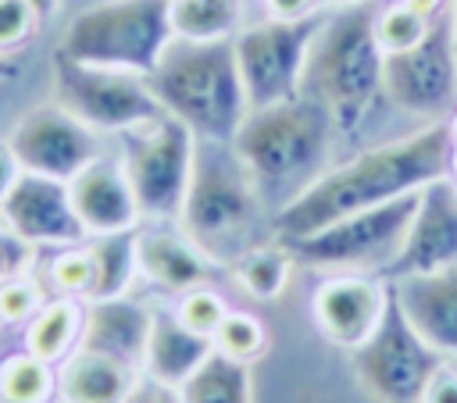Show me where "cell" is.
Segmentation results:
<instances>
[{"mask_svg": "<svg viewBox=\"0 0 457 403\" xmlns=\"http://www.w3.org/2000/svg\"><path fill=\"white\" fill-rule=\"evenodd\" d=\"M0 221L25 246H75L86 239V228L71 207L68 182L43 175H18L14 189L0 203Z\"/></svg>", "mask_w": 457, "mask_h": 403, "instance_id": "9a60e30c", "label": "cell"}, {"mask_svg": "<svg viewBox=\"0 0 457 403\" xmlns=\"http://www.w3.org/2000/svg\"><path fill=\"white\" fill-rule=\"evenodd\" d=\"M146 82L164 114L189 125L196 139L232 143L250 103L239 78L232 36L228 39H186L171 36Z\"/></svg>", "mask_w": 457, "mask_h": 403, "instance_id": "3957f363", "label": "cell"}, {"mask_svg": "<svg viewBox=\"0 0 457 403\" xmlns=\"http://www.w3.org/2000/svg\"><path fill=\"white\" fill-rule=\"evenodd\" d=\"M0 403H4V399H0Z\"/></svg>", "mask_w": 457, "mask_h": 403, "instance_id": "bcb514c9", "label": "cell"}, {"mask_svg": "<svg viewBox=\"0 0 457 403\" xmlns=\"http://www.w3.org/2000/svg\"><path fill=\"white\" fill-rule=\"evenodd\" d=\"M79 335H82V307L75 303V296H57L32 314L25 328V350L46 364H57L68 360L71 346H79Z\"/></svg>", "mask_w": 457, "mask_h": 403, "instance_id": "cb8c5ba5", "label": "cell"}, {"mask_svg": "<svg viewBox=\"0 0 457 403\" xmlns=\"http://www.w3.org/2000/svg\"><path fill=\"white\" fill-rule=\"evenodd\" d=\"M18 175H21V168H18L14 153H11L7 146H0V203H4V200H7V193L14 189Z\"/></svg>", "mask_w": 457, "mask_h": 403, "instance_id": "f35d334b", "label": "cell"}, {"mask_svg": "<svg viewBox=\"0 0 457 403\" xmlns=\"http://www.w3.org/2000/svg\"><path fill=\"white\" fill-rule=\"evenodd\" d=\"M418 193L346 214V218L325 225L321 232H314L300 243H289L286 250L293 253V260H300L307 267H325V271H343V275H364V271L386 275L407 239V225L414 218Z\"/></svg>", "mask_w": 457, "mask_h": 403, "instance_id": "52a82bcc", "label": "cell"}, {"mask_svg": "<svg viewBox=\"0 0 457 403\" xmlns=\"http://www.w3.org/2000/svg\"><path fill=\"white\" fill-rule=\"evenodd\" d=\"M21 239L0 221V282H7V278H18L14 271H18V260H21Z\"/></svg>", "mask_w": 457, "mask_h": 403, "instance_id": "8d00e7d4", "label": "cell"}, {"mask_svg": "<svg viewBox=\"0 0 457 403\" xmlns=\"http://www.w3.org/2000/svg\"><path fill=\"white\" fill-rule=\"evenodd\" d=\"M336 136L325 107L300 93L282 103L250 107L232 136V150L250 171L261 200L275 203L278 214L332 168L328 157Z\"/></svg>", "mask_w": 457, "mask_h": 403, "instance_id": "7a4b0ae2", "label": "cell"}, {"mask_svg": "<svg viewBox=\"0 0 457 403\" xmlns=\"http://www.w3.org/2000/svg\"><path fill=\"white\" fill-rule=\"evenodd\" d=\"M450 157H453L450 121H428L425 128H418L403 139L371 146V150L328 168L296 200H289L271 218L275 243L278 246L300 243L346 214L411 196V193L425 189L428 182L446 178Z\"/></svg>", "mask_w": 457, "mask_h": 403, "instance_id": "6da1fadb", "label": "cell"}, {"mask_svg": "<svg viewBox=\"0 0 457 403\" xmlns=\"http://www.w3.org/2000/svg\"><path fill=\"white\" fill-rule=\"evenodd\" d=\"M428 25H432V21H425L421 14H414L403 0L375 11V36H378V46H382L386 53L411 50L414 43H421V36L428 32Z\"/></svg>", "mask_w": 457, "mask_h": 403, "instance_id": "f546056e", "label": "cell"}, {"mask_svg": "<svg viewBox=\"0 0 457 403\" xmlns=\"http://www.w3.org/2000/svg\"><path fill=\"white\" fill-rule=\"evenodd\" d=\"M50 278L64 296H89V282H93V264L86 250L68 246L54 264H50Z\"/></svg>", "mask_w": 457, "mask_h": 403, "instance_id": "1f68e13d", "label": "cell"}, {"mask_svg": "<svg viewBox=\"0 0 457 403\" xmlns=\"http://www.w3.org/2000/svg\"><path fill=\"white\" fill-rule=\"evenodd\" d=\"M350 364L378 403H421L432 374L446 360L411 328L389 292L375 332L350 350Z\"/></svg>", "mask_w": 457, "mask_h": 403, "instance_id": "7c38bea8", "label": "cell"}, {"mask_svg": "<svg viewBox=\"0 0 457 403\" xmlns=\"http://www.w3.org/2000/svg\"><path fill=\"white\" fill-rule=\"evenodd\" d=\"M214 350L232 357V360H257L261 350H264V325L253 317V314H243V310H228L214 332Z\"/></svg>", "mask_w": 457, "mask_h": 403, "instance_id": "f1b7e54d", "label": "cell"}, {"mask_svg": "<svg viewBox=\"0 0 457 403\" xmlns=\"http://www.w3.org/2000/svg\"><path fill=\"white\" fill-rule=\"evenodd\" d=\"M71 207L82 221L86 235H111V232H132L139 225V203L136 193L121 171L118 160L96 157L89 168H82L71 182Z\"/></svg>", "mask_w": 457, "mask_h": 403, "instance_id": "ac0fdd59", "label": "cell"}, {"mask_svg": "<svg viewBox=\"0 0 457 403\" xmlns=\"http://www.w3.org/2000/svg\"><path fill=\"white\" fill-rule=\"evenodd\" d=\"M0 75H4V64H0Z\"/></svg>", "mask_w": 457, "mask_h": 403, "instance_id": "f6af8a7d", "label": "cell"}, {"mask_svg": "<svg viewBox=\"0 0 457 403\" xmlns=\"http://www.w3.org/2000/svg\"><path fill=\"white\" fill-rule=\"evenodd\" d=\"M328 4H336V7H353V4H371V0H328Z\"/></svg>", "mask_w": 457, "mask_h": 403, "instance_id": "b9f144b4", "label": "cell"}, {"mask_svg": "<svg viewBox=\"0 0 457 403\" xmlns=\"http://www.w3.org/2000/svg\"><path fill=\"white\" fill-rule=\"evenodd\" d=\"M314 4L318 0H264L268 18H307V14L318 11Z\"/></svg>", "mask_w": 457, "mask_h": 403, "instance_id": "74e56055", "label": "cell"}, {"mask_svg": "<svg viewBox=\"0 0 457 403\" xmlns=\"http://www.w3.org/2000/svg\"><path fill=\"white\" fill-rule=\"evenodd\" d=\"M382 96L403 114L446 121L457 103V18L453 0L432 18L421 43L382 61Z\"/></svg>", "mask_w": 457, "mask_h": 403, "instance_id": "8fae6325", "label": "cell"}, {"mask_svg": "<svg viewBox=\"0 0 457 403\" xmlns=\"http://www.w3.org/2000/svg\"><path fill=\"white\" fill-rule=\"evenodd\" d=\"M175 314H179V321H182L186 328H193L196 335L214 339V332H218V325H221V317H225L228 310H225V303H221V296H218L214 289L200 285V289L182 292Z\"/></svg>", "mask_w": 457, "mask_h": 403, "instance_id": "4dcf8cb0", "label": "cell"}, {"mask_svg": "<svg viewBox=\"0 0 457 403\" xmlns=\"http://www.w3.org/2000/svg\"><path fill=\"white\" fill-rule=\"evenodd\" d=\"M139 271L168 292H189L207 285L211 257L200 253L182 232L150 228L139 232Z\"/></svg>", "mask_w": 457, "mask_h": 403, "instance_id": "44dd1931", "label": "cell"}, {"mask_svg": "<svg viewBox=\"0 0 457 403\" xmlns=\"http://www.w3.org/2000/svg\"><path fill=\"white\" fill-rule=\"evenodd\" d=\"M196 160V136L171 114L125 132L121 146V171L136 193L139 214L154 221H179L186 189L193 178Z\"/></svg>", "mask_w": 457, "mask_h": 403, "instance_id": "ba28073f", "label": "cell"}, {"mask_svg": "<svg viewBox=\"0 0 457 403\" xmlns=\"http://www.w3.org/2000/svg\"><path fill=\"white\" fill-rule=\"evenodd\" d=\"M239 0H171V29L186 39L236 36Z\"/></svg>", "mask_w": 457, "mask_h": 403, "instance_id": "4316f807", "label": "cell"}, {"mask_svg": "<svg viewBox=\"0 0 457 403\" xmlns=\"http://www.w3.org/2000/svg\"><path fill=\"white\" fill-rule=\"evenodd\" d=\"M150 321L154 314L125 296H107V300H93L82 310V335H79V350H93L104 357H114L136 371H143V353H146V339H150Z\"/></svg>", "mask_w": 457, "mask_h": 403, "instance_id": "d6986e66", "label": "cell"}, {"mask_svg": "<svg viewBox=\"0 0 457 403\" xmlns=\"http://www.w3.org/2000/svg\"><path fill=\"white\" fill-rule=\"evenodd\" d=\"M57 392L54 364L25 353H11L0 360V399L4 403H50Z\"/></svg>", "mask_w": 457, "mask_h": 403, "instance_id": "484cf974", "label": "cell"}, {"mask_svg": "<svg viewBox=\"0 0 457 403\" xmlns=\"http://www.w3.org/2000/svg\"><path fill=\"white\" fill-rule=\"evenodd\" d=\"M450 132H453V143H457V114L450 118Z\"/></svg>", "mask_w": 457, "mask_h": 403, "instance_id": "7bdbcfd3", "label": "cell"}, {"mask_svg": "<svg viewBox=\"0 0 457 403\" xmlns=\"http://www.w3.org/2000/svg\"><path fill=\"white\" fill-rule=\"evenodd\" d=\"M403 4H407L414 14H421L425 21H432V18H439V14L446 11L450 0H403Z\"/></svg>", "mask_w": 457, "mask_h": 403, "instance_id": "ab89813d", "label": "cell"}, {"mask_svg": "<svg viewBox=\"0 0 457 403\" xmlns=\"http://www.w3.org/2000/svg\"><path fill=\"white\" fill-rule=\"evenodd\" d=\"M214 353V339L196 335L179 321V314H154L150 321V339L143 353V374L164 385H182L207 357Z\"/></svg>", "mask_w": 457, "mask_h": 403, "instance_id": "ffe728a7", "label": "cell"}, {"mask_svg": "<svg viewBox=\"0 0 457 403\" xmlns=\"http://www.w3.org/2000/svg\"><path fill=\"white\" fill-rule=\"evenodd\" d=\"M411 328L450 364H457V267L403 275L386 282Z\"/></svg>", "mask_w": 457, "mask_h": 403, "instance_id": "2e32d148", "label": "cell"}, {"mask_svg": "<svg viewBox=\"0 0 457 403\" xmlns=\"http://www.w3.org/2000/svg\"><path fill=\"white\" fill-rule=\"evenodd\" d=\"M375 4L339 7L318 29L300 93L325 107L339 136H353L382 100L386 50L375 36Z\"/></svg>", "mask_w": 457, "mask_h": 403, "instance_id": "277c9868", "label": "cell"}, {"mask_svg": "<svg viewBox=\"0 0 457 403\" xmlns=\"http://www.w3.org/2000/svg\"><path fill=\"white\" fill-rule=\"evenodd\" d=\"M182 403H253L250 392V364L232 360L225 353H211L182 385Z\"/></svg>", "mask_w": 457, "mask_h": 403, "instance_id": "d4e9b609", "label": "cell"}, {"mask_svg": "<svg viewBox=\"0 0 457 403\" xmlns=\"http://www.w3.org/2000/svg\"><path fill=\"white\" fill-rule=\"evenodd\" d=\"M39 292L36 285H29L25 278H7L0 282V321L4 325H21L32 321V314L39 310Z\"/></svg>", "mask_w": 457, "mask_h": 403, "instance_id": "d6a6232c", "label": "cell"}, {"mask_svg": "<svg viewBox=\"0 0 457 403\" xmlns=\"http://www.w3.org/2000/svg\"><path fill=\"white\" fill-rule=\"evenodd\" d=\"M171 36V0H100L68 21L57 53L146 75Z\"/></svg>", "mask_w": 457, "mask_h": 403, "instance_id": "8992f818", "label": "cell"}, {"mask_svg": "<svg viewBox=\"0 0 457 403\" xmlns=\"http://www.w3.org/2000/svg\"><path fill=\"white\" fill-rule=\"evenodd\" d=\"M39 18L25 0H0V53L21 46Z\"/></svg>", "mask_w": 457, "mask_h": 403, "instance_id": "836d02e7", "label": "cell"}, {"mask_svg": "<svg viewBox=\"0 0 457 403\" xmlns=\"http://www.w3.org/2000/svg\"><path fill=\"white\" fill-rule=\"evenodd\" d=\"M7 150L14 153L25 175L71 182L82 168H89L100 157V132L82 125L61 103H46V107H32L14 121L7 136Z\"/></svg>", "mask_w": 457, "mask_h": 403, "instance_id": "4fadbf2b", "label": "cell"}, {"mask_svg": "<svg viewBox=\"0 0 457 403\" xmlns=\"http://www.w3.org/2000/svg\"><path fill=\"white\" fill-rule=\"evenodd\" d=\"M261 203L264 200L232 143L196 139L193 178L179 214L182 235L211 260H239L253 250L246 246V235H253Z\"/></svg>", "mask_w": 457, "mask_h": 403, "instance_id": "5b68a950", "label": "cell"}, {"mask_svg": "<svg viewBox=\"0 0 457 403\" xmlns=\"http://www.w3.org/2000/svg\"><path fill=\"white\" fill-rule=\"evenodd\" d=\"M89 264H93V282H89V300H107V296H125L139 271V232H111V235H89Z\"/></svg>", "mask_w": 457, "mask_h": 403, "instance_id": "603a6c76", "label": "cell"}, {"mask_svg": "<svg viewBox=\"0 0 457 403\" xmlns=\"http://www.w3.org/2000/svg\"><path fill=\"white\" fill-rule=\"evenodd\" d=\"M453 18H457V0H453Z\"/></svg>", "mask_w": 457, "mask_h": 403, "instance_id": "ee69618b", "label": "cell"}, {"mask_svg": "<svg viewBox=\"0 0 457 403\" xmlns=\"http://www.w3.org/2000/svg\"><path fill=\"white\" fill-rule=\"evenodd\" d=\"M289 264H293V253L278 243L271 246H253L246 250L239 260H236V278L239 285L257 296V300H278L282 289L289 285Z\"/></svg>", "mask_w": 457, "mask_h": 403, "instance_id": "83f0119b", "label": "cell"}, {"mask_svg": "<svg viewBox=\"0 0 457 403\" xmlns=\"http://www.w3.org/2000/svg\"><path fill=\"white\" fill-rule=\"evenodd\" d=\"M139 374L143 371H136L114 357L75 346V353L57 371V396L64 403H121L132 392Z\"/></svg>", "mask_w": 457, "mask_h": 403, "instance_id": "7402d4cb", "label": "cell"}, {"mask_svg": "<svg viewBox=\"0 0 457 403\" xmlns=\"http://www.w3.org/2000/svg\"><path fill=\"white\" fill-rule=\"evenodd\" d=\"M421 403H457V364L446 360V364L432 374V382H428Z\"/></svg>", "mask_w": 457, "mask_h": 403, "instance_id": "d590c367", "label": "cell"}, {"mask_svg": "<svg viewBox=\"0 0 457 403\" xmlns=\"http://www.w3.org/2000/svg\"><path fill=\"white\" fill-rule=\"evenodd\" d=\"M328 14L314 11L307 18H264L232 36L239 78L250 107H268L300 96L311 43Z\"/></svg>", "mask_w": 457, "mask_h": 403, "instance_id": "9c48e42d", "label": "cell"}, {"mask_svg": "<svg viewBox=\"0 0 457 403\" xmlns=\"http://www.w3.org/2000/svg\"><path fill=\"white\" fill-rule=\"evenodd\" d=\"M54 89H57V103L100 136L104 132L125 136V132L143 128L164 114L146 75L82 64L64 53H57V61H54Z\"/></svg>", "mask_w": 457, "mask_h": 403, "instance_id": "30bf717a", "label": "cell"}, {"mask_svg": "<svg viewBox=\"0 0 457 403\" xmlns=\"http://www.w3.org/2000/svg\"><path fill=\"white\" fill-rule=\"evenodd\" d=\"M121 403H182V392L175 385H164V382H154V378L139 374L132 392Z\"/></svg>", "mask_w": 457, "mask_h": 403, "instance_id": "e575fe53", "label": "cell"}, {"mask_svg": "<svg viewBox=\"0 0 457 403\" xmlns=\"http://www.w3.org/2000/svg\"><path fill=\"white\" fill-rule=\"evenodd\" d=\"M29 7H32V14L36 18H50L54 11H57V0H25Z\"/></svg>", "mask_w": 457, "mask_h": 403, "instance_id": "60d3db41", "label": "cell"}, {"mask_svg": "<svg viewBox=\"0 0 457 403\" xmlns=\"http://www.w3.org/2000/svg\"><path fill=\"white\" fill-rule=\"evenodd\" d=\"M443 267H457V182L450 175L428 182L418 193L407 239L386 278L393 282L403 275H428Z\"/></svg>", "mask_w": 457, "mask_h": 403, "instance_id": "5bb4252c", "label": "cell"}, {"mask_svg": "<svg viewBox=\"0 0 457 403\" xmlns=\"http://www.w3.org/2000/svg\"><path fill=\"white\" fill-rule=\"evenodd\" d=\"M389 285L368 275H336L314 292V321L321 335L343 350H357L378 325L386 310Z\"/></svg>", "mask_w": 457, "mask_h": 403, "instance_id": "e0dca14e", "label": "cell"}]
</instances>
